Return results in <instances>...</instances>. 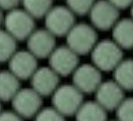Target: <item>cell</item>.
<instances>
[{
  "label": "cell",
  "instance_id": "1",
  "mask_svg": "<svg viewBox=\"0 0 133 121\" xmlns=\"http://www.w3.org/2000/svg\"><path fill=\"white\" fill-rule=\"evenodd\" d=\"M122 50L123 49L120 48L113 40L104 39L99 41L90 52L92 63L100 71H113L123 60Z\"/></svg>",
  "mask_w": 133,
  "mask_h": 121
},
{
  "label": "cell",
  "instance_id": "2",
  "mask_svg": "<svg viewBox=\"0 0 133 121\" xmlns=\"http://www.w3.org/2000/svg\"><path fill=\"white\" fill-rule=\"evenodd\" d=\"M83 96L84 94L73 84L59 85L52 94V107L64 117L74 116L84 102Z\"/></svg>",
  "mask_w": 133,
  "mask_h": 121
},
{
  "label": "cell",
  "instance_id": "3",
  "mask_svg": "<svg viewBox=\"0 0 133 121\" xmlns=\"http://www.w3.org/2000/svg\"><path fill=\"white\" fill-rule=\"evenodd\" d=\"M65 37L67 46L77 55L90 53L98 39L95 28L86 23H75Z\"/></svg>",
  "mask_w": 133,
  "mask_h": 121
},
{
  "label": "cell",
  "instance_id": "4",
  "mask_svg": "<svg viewBox=\"0 0 133 121\" xmlns=\"http://www.w3.org/2000/svg\"><path fill=\"white\" fill-rule=\"evenodd\" d=\"M3 25L15 40L23 41L35 30V19L24 9L16 8L7 12Z\"/></svg>",
  "mask_w": 133,
  "mask_h": 121
},
{
  "label": "cell",
  "instance_id": "5",
  "mask_svg": "<svg viewBox=\"0 0 133 121\" xmlns=\"http://www.w3.org/2000/svg\"><path fill=\"white\" fill-rule=\"evenodd\" d=\"M75 14L67 6H52L45 15V29L55 37H64L75 24Z\"/></svg>",
  "mask_w": 133,
  "mask_h": 121
},
{
  "label": "cell",
  "instance_id": "6",
  "mask_svg": "<svg viewBox=\"0 0 133 121\" xmlns=\"http://www.w3.org/2000/svg\"><path fill=\"white\" fill-rule=\"evenodd\" d=\"M42 96L32 88H20L11 100L13 111L23 119L34 118L42 108Z\"/></svg>",
  "mask_w": 133,
  "mask_h": 121
},
{
  "label": "cell",
  "instance_id": "7",
  "mask_svg": "<svg viewBox=\"0 0 133 121\" xmlns=\"http://www.w3.org/2000/svg\"><path fill=\"white\" fill-rule=\"evenodd\" d=\"M88 14L91 25L100 31H108L112 29L119 20V9L108 0L95 1Z\"/></svg>",
  "mask_w": 133,
  "mask_h": 121
},
{
  "label": "cell",
  "instance_id": "8",
  "mask_svg": "<svg viewBox=\"0 0 133 121\" xmlns=\"http://www.w3.org/2000/svg\"><path fill=\"white\" fill-rule=\"evenodd\" d=\"M49 67L52 68L60 77H66L74 72L79 65V55L67 45L55 47L48 57Z\"/></svg>",
  "mask_w": 133,
  "mask_h": 121
},
{
  "label": "cell",
  "instance_id": "9",
  "mask_svg": "<svg viewBox=\"0 0 133 121\" xmlns=\"http://www.w3.org/2000/svg\"><path fill=\"white\" fill-rule=\"evenodd\" d=\"M102 82L101 71L93 64H82L72 73V84L83 94H92Z\"/></svg>",
  "mask_w": 133,
  "mask_h": 121
},
{
  "label": "cell",
  "instance_id": "10",
  "mask_svg": "<svg viewBox=\"0 0 133 121\" xmlns=\"http://www.w3.org/2000/svg\"><path fill=\"white\" fill-rule=\"evenodd\" d=\"M95 101L107 112L116 110L125 98V91L114 80L101 82L94 92Z\"/></svg>",
  "mask_w": 133,
  "mask_h": 121
},
{
  "label": "cell",
  "instance_id": "11",
  "mask_svg": "<svg viewBox=\"0 0 133 121\" xmlns=\"http://www.w3.org/2000/svg\"><path fill=\"white\" fill-rule=\"evenodd\" d=\"M27 40V49L37 59H45L56 47L55 36L47 29H35Z\"/></svg>",
  "mask_w": 133,
  "mask_h": 121
},
{
  "label": "cell",
  "instance_id": "12",
  "mask_svg": "<svg viewBox=\"0 0 133 121\" xmlns=\"http://www.w3.org/2000/svg\"><path fill=\"white\" fill-rule=\"evenodd\" d=\"M8 67L19 80H27L38 68V59L28 50L16 51L8 60Z\"/></svg>",
  "mask_w": 133,
  "mask_h": 121
},
{
  "label": "cell",
  "instance_id": "13",
  "mask_svg": "<svg viewBox=\"0 0 133 121\" xmlns=\"http://www.w3.org/2000/svg\"><path fill=\"white\" fill-rule=\"evenodd\" d=\"M59 82L60 76L49 66L37 68L30 78L31 88L42 97L53 94L59 86Z\"/></svg>",
  "mask_w": 133,
  "mask_h": 121
},
{
  "label": "cell",
  "instance_id": "14",
  "mask_svg": "<svg viewBox=\"0 0 133 121\" xmlns=\"http://www.w3.org/2000/svg\"><path fill=\"white\" fill-rule=\"evenodd\" d=\"M113 41L122 49H133V19L123 18L112 28Z\"/></svg>",
  "mask_w": 133,
  "mask_h": 121
},
{
  "label": "cell",
  "instance_id": "15",
  "mask_svg": "<svg viewBox=\"0 0 133 121\" xmlns=\"http://www.w3.org/2000/svg\"><path fill=\"white\" fill-rule=\"evenodd\" d=\"M74 116L76 121H107V111L96 101L83 102Z\"/></svg>",
  "mask_w": 133,
  "mask_h": 121
},
{
  "label": "cell",
  "instance_id": "16",
  "mask_svg": "<svg viewBox=\"0 0 133 121\" xmlns=\"http://www.w3.org/2000/svg\"><path fill=\"white\" fill-rule=\"evenodd\" d=\"M113 80L124 91L133 90V59H123L113 70Z\"/></svg>",
  "mask_w": 133,
  "mask_h": 121
},
{
  "label": "cell",
  "instance_id": "17",
  "mask_svg": "<svg viewBox=\"0 0 133 121\" xmlns=\"http://www.w3.org/2000/svg\"><path fill=\"white\" fill-rule=\"evenodd\" d=\"M20 89V80L9 70L0 71V101H11Z\"/></svg>",
  "mask_w": 133,
  "mask_h": 121
},
{
  "label": "cell",
  "instance_id": "18",
  "mask_svg": "<svg viewBox=\"0 0 133 121\" xmlns=\"http://www.w3.org/2000/svg\"><path fill=\"white\" fill-rule=\"evenodd\" d=\"M21 4L23 5V9L34 19H41L52 8L53 0H22Z\"/></svg>",
  "mask_w": 133,
  "mask_h": 121
},
{
  "label": "cell",
  "instance_id": "19",
  "mask_svg": "<svg viewBox=\"0 0 133 121\" xmlns=\"http://www.w3.org/2000/svg\"><path fill=\"white\" fill-rule=\"evenodd\" d=\"M17 41L6 30L0 28V63L8 62L17 50Z\"/></svg>",
  "mask_w": 133,
  "mask_h": 121
},
{
  "label": "cell",
  "instance_id": "20",
  "mask_svg": "<svg viewBox=\"0 0 133 121\" xmlns=\"http://www.w3.org/2000/svg\"><path fill=\"white\" fill-rule=\"evenodd\" d=\"M96 0H66V6L75 15L84 16L89 13Z\"/></svg>",
  "mask_w": 133,
  "mask_h": 121
},
{
  "label": "cell",
  "instance_id": "21",
  "mask_svg": "<svg viewBox=\"0 0 133 121\" xmlns=\"http://www.w3.org/2000/svg\"><path fill=\"white\" fill-rule=\"evenodd\" d=\"M117 121H133V97L124 98L116 108Z\"/></svg>",
  "mask_w": 133,
  "mask_h": 121
},
{
  "label": "cell",
  "instance_id": "22",
  "mask_svg": "<svg viewBox=\"0 0 133 121\" xmlns=\"http://www.w3.org/2000/svg\"><path fill=\"white\" fill-rule=\"evenodd\" d=\"M34 121H65V117L53 107L41 108L35 115Z\"/></svg>",
  "mask_w": 133,
  "mask_h": 121
},
{
  "label": "cell",
  "instance_id": "23",
  "mask_svg": "<svg viewBox=\"0 0 133 121\" xmlns=\"http://www.w3.org/2000/svg\"><path fill=\"white\" fill-rule=\"evenodd\" d=\"M22 0H0V9L2 11H10L18 8Z\"/></svg>",
  "mask_w": 133,
  "mask_h": 121
},
{
  "label": "cell",
  "instance_id": "24",
  "mask_svg": "<svg viewBox=\"0 0 133 121\" xmlns=\"http://www.w3.org/2000/svg\"><path fill=\"white\" fill-rule=\"evenodd\" d=\"M0 121H23V118L14 111H1Z\"/></svg>",
  "mask_w": 133,
  "mask_h": 121
},
{
  "label": "cell",
  "instance_id": "25",
  "mask_svg": "<svg viewBox=\"0 0 133 121\" xmlns=\"http://www.w3.org/2000/svg\"><path fill=\"white\" fill-rule=\"evenodd\" d=\"M117 9H126L133 4V0H108Z\"/></svg>",
  "mask_w": 133,
  "mask_h": 121
},
{
  "label": "cell",
  "instance_id": "26",
  "mask_svg": "<svg viewBox=\"0 0 133 121\" xmlns=\"http://www.w3.org/2000/svg\"><path fill=\"white\" fill-rule=\"evenodd\" d=\"M3 22H4V14H3V11L0 9V28L3 25Z\"/></svg>",
  "mask_w": 133,
  "mask_h": 121
},
{
  "label": "cell",
  "instance_id": "27",
  "mask_svg": "<svg viewBox=\"0 0 133 121\" xmlns=\"http://www.w3.org/2000/svg\"><path fill=\"white\" fill-rule=\"evenodd\" d=\"M130 7H131V8H130V14H131V18L133 19V4Z\"/></svg>",
  "mask_w": 133,
  "mask_h": 121
},
{
  "label": "cell",
  "instance_id": "28",
  "mask_svg": "<svg viewBox=\"0 0 133 121\" xmlns=\"http://www.w3.org/2000/svg\"><path fill=\"white\" fill-rule=\"evenodd\" d=\"M1 111H2V107H1V101H0V113H1Z\"/></svg>",
  "mask_w": 133,
  "mask_h": 121
},
{
  "label": "cell",
  "instance_id": "29",
  "mask_svg": "<svg viewBox=\"0 0 133 121\" xmlns=\"http://www.w3.org/2000/svg\"><path fill=\"white\" fill-rule=\"evenodd\" d=\"M112 121H117V120H112Z\"/></svg>",
  "mask_w": 133,
  "mask_h": 121
}]
</instances>
